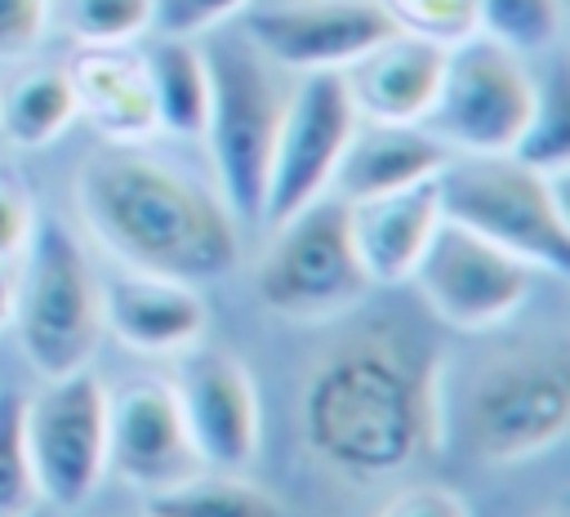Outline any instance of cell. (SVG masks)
I'll return each mask as SVG.
<instances>
[{
    "instance_id": "83f0119b",
    "label": "cell",
    "mask_w": 570,
    "mask_h": 517,
    "mask_svg": "<svg viewBox=\"0 0 570 517\" xmlns=\"http://www.w3.org/2000/svg\"><path fill=\"white\" fill-rule=\"evenodd\" d=\"M249 0H151V31L156 36H205L236 18Z\"/></svg>"
},
{
    "instance_id": "e0dca14e",
    "label": "cell",
    "mask_w": 570,
    "mask_h": 517,
    "mask_svg": "<svg viewBox=\"0 0 570 517\" xmlns=\"http://www.w3.org/2000/svg\"><path fill=\"white\" fill-rule=\"evenodd\" d=\"M441 218L445 214H441L436 178L387 192V196L352 201L347 227H352V245H356V258H361L370 285H405Z\"/></svg>"
},
{
    "instance_id": "f546056e",
    "label": "cell",
    "mask_w": 570,
    "mask_h": 517,
    "mask_svg": "<svg viewBox=\"0 0 570 517\" xmlns=\"http://www.w3.org/2000/svg\"><path fill=\"white\" fill-rule=\"evenodd\" d=\"M36 201L27 192V183L9 169H0V267L9 258L22 254V245L31 241V227H36Z\"/></svg>"
},
{
    "instance_id": "7402d4cb",
    "label": "cell",
    "mask_w": 570,
    "mask_h": 517,
    "mask_svg": "<svg viewBox=\"0 0 570 517\" xmlns=\"http://www.w3.org/2000/svg\"><path fill=\"white\" fill-rule=\"evenodd\" d=\"M147 517H289V508L245 472L196 468L183 481L151 490Z\"/></svg>"
},
{
    "instance_id": "5b68a950",
    "label": "cell",
    "mask_w": 570,
    "mask_h": 517,
    "mask_svg": "<svg viewBox=\"0 0 570 517\" xmlns=\"http://www.w3.org/2000/svg\"><path fill=\"white\" fill-rule=\"evenodd\" d=\"M209 62V107H205V147L214 160L218 196L236 223H258L267 165L276 147V125L285 111L281 67H272L245 36L223 40L205 53Z\"/></svg>"
},
{
    "instance_id": "2e32d148",
    "label": "cell",
    "mask_w": 570,
    "mask_h": 517,
    "mask_svg": "<svg viewBox=\"0 0 570 517\" xmlns=\"http://www.w3.org/2000/svg\"><path fill=\"white\" fill-rule=\"evenodd\" d=\"M441 67H445L441 45L392 31L379 45H370L356 62H347L338 76H343L356 120L423 125V116L436 98V85H441Z\"/></svg>"
},
{
    "instance_id": "277c9868",
    "label": "cell",
    "mask_w": 570,
    "mask_h": 517,
    "mask_svg": "<svg viewBox=\"0 0 570 517\" xmlns=\"http://www.w3.org/2000/svg\"><path fill=\"white\" fill-rule=\"evenodd\" d=\"M459 432L481 464H525L570 432V361L561 343H517L485 357L459 410Z\"/></svg>"
},
{
    "instance_id": "f1b7e54d",
    "label": "cell",
    "mask_w": 570,
    "mask_h": 517,
    "mask_svg": "<svg viewBox=\"0 0 570 517\" xmlns=\"http://www.w3.org/2000/svg\"><path fill=\"white\" fill-rule=\"evenodd\" d=\"M49 0H0V62L27 58L49 31Z\"/></svg>"
},
{
    "instance_id": "d6a6232c",
    "label": "cell",
    "mask_w": 570,
    "mask_h": 517,
    "mask_svg": "<svg viewBox=\"0 0 570 517\" xmlns=\"http://www.w3.org/2000/svg\"><path fill=\"white\" fill-rule=\"evenodd\" d=\"M18 517H45V513H40V508H27V513H18Z\"/></svg>"
},
{
    "instance_id": "836d02e7",
    "label": "cell",
    "mask_w": 570,
    "mask_h": 517,
    "mask_svg": "<svg viewBox=\"0 0 570 517\" xmlns=\"http://www.w3.org/2000/svg\"><path fill=\"white\" fill-rule=\"evenodd\" d=\"M543 517H566V508H552V513H543Z\"/></svg>"
},
{
    "instance_id": "ba28073f",
    "label": "cell",
    "mask_w": 570,
    "mask_h": 517,
    "mask_svg": "<svg viewBox=\"0 0 570 517\" xmlns=\"http://www.w3.org/2000/svg\"><path fill=\"white\" fill-rule=\"evenodd\" d=\"M534 89L539 76L521 53L485 36H468L463 45L445 49L441 85L423 116V129L450 156H512L530 120Z\"/></svg>"
},
{
    "instance_id": "d6986e66",
    "label": "cell",
    "mask_w": 570,
    "mask_h": 517,
    "mask_svg": "<svg viewBox=\"0 0 570 517\" xmlns=\"http://www.w3.org/2000/svg\"><path fill=\"white\" fill-rule=\"evenodd\" d=\"M450 152L423 129V125H392V120H356L330 192L338 201H370V196H387L414 183H428L445 169Z\"/></svg>"
},
{
    "instance_id": "30bf717a",
    "label": "cell",
    "mask_w": 570,
    "mask_h": 517,
    "mask_svg": "<svg viewBox=\"0 0 570 517\" xmlns=\"http://www.w3.org/2000/svg\"><path fill=\"white\" fill-rule=\"evenodd\" d=\"M534 276L539 272L503 245L441 218L419 267L410 272V285L441 325L459 334H485L525 308Z\"/></svg>"
},
{
    "instance_id": "9c48e42d",
    "label": "cell",
    "mask_w": 570,
    "mask_h": 517,
    "mask_svg": "<svg viewBox=\"0 0 570 517\" xmlns=\"http://www.w3.org/2000/svg\"><path fill=\"white\" fill-rule=\"evenodd\" d=\"M22 441L36 495L53 508H80L107 472V383L80 365L22 397Z\"/></svg>"
},
{
    "instance_id": "3957f363",
    "label": "cell",
    "mask_w": 570,
    "mask_h": 517,
    "mask_svg": "<svg viewBox=\"0 0 570 517\" xmlns=\"http://www.w3.org/2000/svg\"><path fill=\"white\" fill-rule=\"evenodd\" d=\"M441 214L534 272H570V214L566 174H543L517 156H450L436 174Z\"/></svg>"
},
{
    "instance_id": "cb8c5ba5",
    "label": "cell",
    "mask_w": 570,
    "mask_h": 517,
    "mask_svg": "<svg viewBox=\"0 0 570 517\" xmlns=\"http://www.w3.org/2000/svg\"><path fill=\"white\" fill-rule=\"evenodd\" d=\"M517 160L543 169V174H566L570 165V94H566V71L539 76L530 120L512 147Z\"/></svg>"
},
{
    "instance_id": "8992f818",
    "label": "cell",
    "mask_w": 570,
    "mask_h": 517,
    "mask_svg": "<svg viewBox=\"0 0 570 517\" xmlns=\"http://www.w3.org/2000/svg\"><path fill=\"white\" fill-rule=\"evenodd\" d=\"M22 267L9 276V325L18 330L22 357L40 379L89 365L102 334L98 281L62 218H36L22 245Z\"/></svg>"
},
{
    "instance_id": "ac0fdd59",
    "label": "cell",
    "mask_w": 570,
    "mask_h": 517,
    "mask_svg": "<svg viewBox=\"0 0 570 517\" xmlns=\"http://www.w3.org/2000/svg\"><path fill=\"white\" fill-rule=\"evenodd\" d=\"M67 76L76 89V111L111 147H142L151 134H160L142 58L129 53V45H80Z\"/></svg>"
},
{
    "instance_id": "7c38bea8",
    "label": "cell",
    "mask_w": 570,
    "mask_h": 517,
    "mask_svg": "<svg viewBox=\"0 0 570 517\" xmlns=\"http://www.w3.org/2000/svg\"><path fill=\"white\" fill-rule=\"evenodd\" d=\"M178 357L183 361L178 374L169 379V392L178 401L200 468L245 472L263 437V410L249 365L223 348H200V343Z\"/></svg>"
},
{
    "instance_id": "6da1fadb",
    "label": "cell",
    "mask_w": 570,
    "mask_h": 517,
    "mask_svg": "<svg viewBox=\"0 0 570 517\" xmlns=\"http://www.w3.org/2000/svg\"><path fill=\"white\" fill-rule=\"evenodd\" d=\"M298 419L334 477L387 481L445 432L441 361L405 325L374 321L312 361Z\"/></svg>"
},
{
    "instance_id": "7a4b0ae2",
    "label": "cell",
    "mask_w": 570,
    "mask_h": 517,
    "mask_svg": "<svg viewBox=\"0 0 570 517\" xmlns=\"http://www.w3.org/2000/svg\"><path fill=\"white\" fill-rule=\"evenodd\" d=\"M76 209L89 236L134 272L218 281L240 263L236 218L187 169L142 152L102 147L76 169Z\"/></svg>"
},
{
    "instance_id": "ffe728a7",
    "label": "cell",
    "mask_w": 570,
    "mask_h": 517,
    "mask_svg": "<svg viewBox=\"0 0 570 517\" xmlns=\"http://www.w3.org/2000/svg\"><path fill=\"white\" fill-rule=\"evenodd\" d=\"M138 58L147 71L151 107H156V129L178 134V138H200L205 107H209L205 49L187 36H156Z\"/></svg>"
},
{
    "instance_id": "44dd1931",
    "label": "cell",
    "mask_w": 570,
    "mask_h": 517,
    "mask_svg": "<svg viewBox=\"0 0 570 517\" xmlns=\"http://www.w3.org/2000/svg\"><path fill=\"white\" fill-rule=\"evenodd\" d=\"M76 120L80 111H76V89L67 67H27L0 89V138L9 147H22V152L49 147Z\"/></svg>"
},
{
    "instance_id": "4dcf8cb0",
    "label": "cell",
    "mask_w": 570,
    "mask_h": 517,
    "mask_svg": "<svg viewBox=\"0 0 570 517\" xmlns=\"http://www.w3.org/2000/svg\"><path fill=\"white\" fill-rule=\"evenodd\" d=\"M374 517H472V504L441 481H423V486H405L392 499H383Z\"/></svg>"
},
{
    "instance_id": "4316f807",
    "label": "cell",
    "mask_w": 570,
    "mask_h": 517,
    "mask_svg": "<svg viewBox=\"0 0 570 517\" xmlns=\"http://www.w3.org/2000/svg\"><path fill=\"white\" fill-rule=\"evenodd\" d=\"M36 477L22 441V397L0 388V517L36 508Z\"/></svg>"
},
{
    "instance_id": "5bb4252c",
    "label": "cell",
    "mask_w": 570,
    "mask_h": 517,
    "mask_svg": "<svg viewBox=\"0 0 570 517\" xmlns=\"http://www.w3.org/2000/svg\"><path fill=\"white\" fill-rule=\"evenodd\" d=\"M196 468L200 459L187 441L169 379H134L107 392V472L116 481L151 495Z\"/></svg>"
},
{
    "instance_id": "9a60e30c",
    "label": "cell",
    "mask_w": 570,
    "mask_h": 517,
    "mask_svg": "<svg viewBox=\"0 0 570 517\" xmlns=\"http://www.w3.org/2000/svg\"><path fill=\"white\" fill-rule=\"evenodd\" d=\"M102 330L142 357H178L205 339L209 312L191 281L125 267L98 290Z\"/></svg>"
},
{
    "instance_id": "484cf974",
    "label": "cell",
    "mask_w": 570,
    "mask_h": 517,
    "mask_svg": "<svg viewBox=\"0 0 570 517\" xmlns=\"http://www.w3.org/2000/svg\"><path fill=\"white\" fill-rule=\"evenodd\" d=\"M396 31L454 49L476 36V0H383Z\"/></svg>"
},
{
    "instance_id": "603a6c76",
    "label": "cell",
    "mask_w": 570,
    "mask_h": 517,
    "mask_svg": "<svg viewBox=\"0 0 570 517\" xmlns=\"http://www.w3.org/2000/svg\"><path fill=\"white\" fill-rule=\"evenodd\" d=\"M566 0H476V36L530 58L561 40Z\"/></svg>"
},
{
    "instance_id": "d4e9b609",
    "label": "cell",
    "mask_w": 570,
    "mask_h": 517,
    "mask_svg": "<svg viewBox=\"0 0 570 517\" xmlns=\"http://www.w3.org/2000/svg\"><path fill=\"white\" fill-rule=\"evenodd\" d=\"M62 27L76 45H134L151 31V0H62Z\"/></svg>"
},
{
    "instance_id": "4fadbf2b",
    "label": "cell",
    "mask_w": 570,
    "mask_h": 517,
    "mask_svg": "<svg viewBox=\"0 0 570 517\" xmlns=\"http://www.w3.org/2000/svg\"><path fill=\"white\" fill-rule=\"evenodd\" d=\"M392 31L383 0H281L254 9L245 22V40L272 67L294 76L343 71Z\"/></svg>"
},
{
    "instance_id": "52a82bcc",
    "label": "cell",
    "mask_w": 570,
    "mask_h": 517,
    "mask_svg": "<svg viewBox=\"0 0 570 517\" xmlns=\"http://www.w3.org/2000/svg\"><path fill=\"white\" fill-rule=\"evenodd\" d=\"M254 294L272 316L298 325L338 321L370 294V276L352 245L347 205L334 192L267 227V245L254 263Z\"/></svg>"
},
{
    "instance_id": "1f68e13d",
    "label": "cell",
    "mask_w": 570,
    "mask_h": 517,
    "mask_svg": "<svg viewBox=\"0 0 570 517\" xmlns=\"http://www.w3.org/2000/svg\"><path fill=\"white\" fill-rule=\"evenodd\" d=\"M9 299H13V285H9V272L0 267V330L9 325Z\"/></svg>"
},
{
    "instance_id": "8fae6325",
    "label": "cell",
    "mask_w": 570,
    "mask_h": 517,
    "mask_svg": "<svg viewBox=\"0 0 570 517\" xmlns=\"http://www.w3.org/2000/svg\"><path fill=\"white\" fill-rule=\"evenodd\" d=\"M356 129V111L347 103L338 71H307L289 85L285 111L276 125V147L267 165V192L258 223L272 227L303 209L307 201L330 192L334 165Z\"/></svg>"
}]
</instances>
